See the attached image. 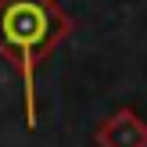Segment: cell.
Listing matches in <instances>:
<instances>
[{
    "instance_id": "cell-1",
    "label": "cell",
    "mask_w": 147,
    "mask_h": 147,
    "mask_svg": "<svg viewBox=\"0 0 147 147\" xmlns=\"http://www.w3.org/2000/svg\"><path fill=\"white\" fill-rule=\"evenodd\" d=\"M68 22L50 0H0V54L22 68L25 122L36 126V65L65 36Z\"/></svg>"
},
{
    "instance_id": "cell-2",
    "label": "cell",
    "mask_w": 147,
    "mask_h": 147,
    "mask_svg": "<svg viewBox=\"0 0 147 147\" xmlns=\"http://www.w3.org/2000/svg\"><path fill=\"white\" fill-rule=\"evenodd\" d=\"M100 147H147V126L133 111H119L100 129Z\"/></svg>"
}]
</instances>
